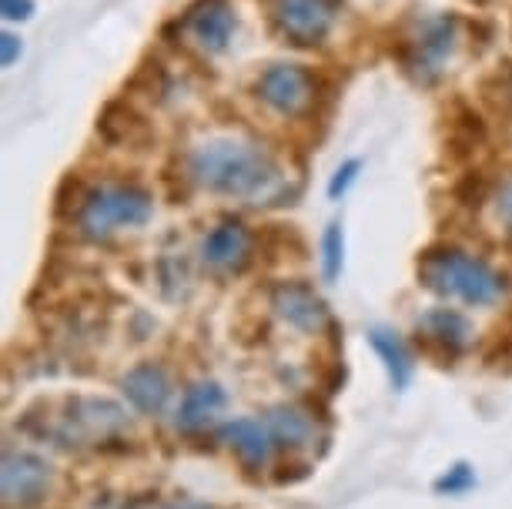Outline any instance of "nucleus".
<instances>
[{"label":"nucleus","instance_id":"1","mask_svg":"<svg viewBox=\"0 0 512 509\" xmlns=\"http://www.w3.org/2000/svg\"><path fill=\"white\" fill-rule=\"evenodd\" d=\"M188 178L221 198L272 205L285 195V171L265 144L248 138H211L191 148Z\"/></svg>","mask_w":512,"mask_h":509},{"label":"nucleus","instance_id":"2","mask_svg":"<svg viewBox=\"0 0 512 509\" xmlns=\"http://www.w3.org/2000/svg\"><path fill=\"white\" fill-rule=\"evenodd\" d=\"M419 278L425 288L466 305H492L506 292V278L489 262L449 245H436L429 252H422Z\"/></svg>","mask_w":512,"mask_h":509},{"label":"nucleus","instance_id":"3","mask_svg":"<svg viewBox=\"0 0 512 509\" xmlns=\"http://www.w3.org/2000/svg\"><path fill=\"white\" fill-rule=\"evenodd\" d=\"M154 201L141 185H94L77 198V225L88 238H108L151 218Z\"/></svg>","mask_w":512,"mask_h":509},{"label":"nucleus","instance_id":"4","mask_svg":"<svg viewBox=\"0 0 512 509\" xmlns=\"http://www.w3.org/2000/svg\"><path fill=\"white\" fill-rule=\"evenodd\" d=\"M128 426V416L118 402L111 399H94V396H74L67 399L64 416L47 432L54 439H61V446H81V443H101L111 439Z\"/></svg>","mask_w":512,"mask_h":509},{"label":"nucleus","instance_id":"5","mask_svg":"<svg viewBox=\"0 0 512 509\" xmlns=\"http://www.w3.org/2000/svg\"><path fill=\"white\" fill-rule=\"evenodd\" d=\"M456 37H459V21L449 14H439V17H429V21L419 24L409 41L402 47V64L405 71L412 74L415 81L422 84H432L442 74V64L449 61L452 47H456Z\"/></svg>","mask_w":512,"mask_h":509},{"label":"nucleus","instance_id":"6","mask_svg":"<svg viewBox=\"0 0 512 509\" xmlns=\"http://www.w3.org/2000/svg\"><path fill=\"white\" fill-rule=\"evenodd\" d=\"M255 91L282 118H305L318 101V78L302 64H272L262 71Z\"/></svg>","mask_w":512,"mask_h":509},{"label":"nucleus","instance_id":"7","mask_svg":"<svg viewBox=\"0 0 512 509\" xmlns=\"http://www.w3.org/2000/svg\"><path fill=\"white\" fill-rule=\"evenodd\" d=\"M338 0H272L275 31L295 47L322 44L335 24Z\"/></svg>","mask_w":512,"mask_h":509},{"label":"nucleus","instance_id":"8","mask_svg":"<svg viewBox=\"0 0 512 509\" xmlns=\"http://www.w3.org/2000/svg\"><path fill=\"white\" fill-rule=\"evenodd\" d=\"M4 503L7 506H37L51 489V466L47 459L21 449H7L4 453Z\"/></svg>","mask_w":512,"mask_h":509},{"label":"nucleus","instance_id":"9","mask_svg":"<svg viewBox=\"0 0 512 509\" xmlns=\"http://www.w3.org/2000/svg\"><path fill=\"white\" fill-rule=\"evenodd\" d=\"M185 31L198 51H228L231 34H235V7H231V0H198L185 14Z\"/></svg>","mask_w":512,"mask_h":509},{"label":"nucleus","instance_id":"10","mask_svg":"<svg viewBox=\"0 0 512 509\" xmlns=\"http://www.w3.org/2000/svg\"><path fill=\"white\" fill-rule=\"evenodd\" d=\"M272 309L302 332H318L322 325H328V305L308 282L272 285Z\"/></svg>","mask_w":512,"mask_h":509},{"label":"nucleus","instance_id":"11","mask_svg":"<svg viewBox=\"0 0 512 509\" xmlns=\"http://www.w3.org/2000/svg\"><path fill=\"white\" fill-rule=\"evenodd\" d=\"M121 386H124V399H128L141 416H158L171 399L168 372H164L161 366H154V362H141V366H134L128 376H124Z\"/></svg>","mask_w":512,"mask_h":509},{"label":"nucleus","instance_id":"12","mask_svg":"<svg viewBox=\"0 0 512 509\" xmlns=\"http://www.w3.org/2000/svg\"><path fill=\"white\" fill-rule=\"evenodd\" d=\"M221 439L231 446V453L241 459L245 469H265L272 459L275 439L262 419H235L221 426Z\"/></svg>","mask_w":512,"mask_h":509},{"label":"nucleus","instance_id":"13","mask_svg":"<svg viewBox=\"0 0 512 509\" xmlns=\"http://www.w3.org/2000/svg\"><path fill=\"white\" fill-rule=\"evenodd\" d=\"M225 389L211 379H201L195 386L185 389L178 406V429L181 432H205L208 426H215L218 416L225 412Z\"/></svg>","mask_w":512,"mask_h":509},{"label":"nucleus","instance_id":"14","mask_svg":"<svg viewBox=\"0 0 512 509\" xmlns=\"http://www.w3.org/2000/svg\"><path fill=\"white\" fill-rule=\"evenodd\" d=\"M419 335H425V342L436 345L439 352L459 355L472 342V325L456 309H432L419 319Z\"/></svg>","mask_w":512,"mask_h":509},{"label":"nucleus","instance_id":"15","mask_svg":"<svg viewBox=\"0 0 512 509\" xmlns=\"http://www.w3.org/2000/svg\"><path fill=\"white\" fill-rule=\"evenodd\" d=\"M201 252H205V262L215 268H241L251 255V232L241 222H221L208 232Z\"/></svg>","mask_w":512,"mask_h":509},{"label":"nucleus","instance_id":"16","mask_svg":"<svg viewBox=\"0 0 512 509\" xmlns=\"http://www.w3.org/2000/svg\"><path fill=\"white\" fill-rule=\"evenodd\" d=\"M369 345L375 349V355L382 359L385 372H389V382L395 392H402L412 382V355L405 349V342L389 329H372L369 332Z\"/></svg>","mask_w":512,"mask_h":509},{"label":"nucleus","instance_id":"17","mask_svg":"<svg viewBox=\"0 0 512 509\" xmlns=\"http://www.w3.org/2000/svg\"><path fill=\"white\" fill-rule=\"evenodd\" d=\"M265 426L272 432L275 446H285V449H298L312 439V419H308L302 409H292V406L272 409L265 416Z\"/></svg>","mask_w":512,"mask_h":509},{"label":"nucleus","instance_id":"18","mask_svg":"<svg viewBox=\"0 0 512 509\" xmlns=\"http://www.w3.org/2000/svg\"><path fill=\"white\" fill-rule=\"evenodd\" d=\"M342 265H345V235H342V225L332 222L325 228L322 235V272H325V282H338L342 275Z\"/></svg>","mask_w":512,"mask_h":509},{"label":"nucleus","instance_id":"19","mask_svg":"<svg viewBox=\"0 0 512 509\" xmlns=\"http://www.w3.org/2000/svg\"><path fill=\"white\" fill-rule=\"evenodd\" d=\"M476 483V476H472V469L466 463H459V466H452L446 476H439L436 479V493H449V496H459V493H466V489Z\"/></svg>","mask_w":512,"mask_h":509},{"label":"nucleus","instance_id":"20","mask_svg":"<svg viewBox=\"0 0 512 509\" xmlns=\"http://www.w3.org/2000/svg\"><path fill=\"white\" fill-rule=\"evenodd\" d=\"M359 171H362V161H359V158H349L345 165H338V171L332 175V181H328V198H332V201L345 198V191L352 188V181L359 178Z\"/></svg>","mask_w":512,"mask_h":509},{"label":"nucleus","instance_id":"21","mask_svg":"<svg viewBox=\"0 0 512 509\" xmlns=\"http://www.w3.org/2000/svg\"><path fill=\"white\" fill-rule=\"evenodd\" d=\"M0 11L7 21H27L34 17V0H0Z\"/></svg>","mask_w":512,"mask_h":509},{"label":"nucleus","instance_id":"22","mask_svg":"<svg viewBox=\"0 0 512 509\" xmlns=\"http://www.w3.org/2000/svg\"><path fill=\"white\" fill-rule=\"evenodd\" d=\"M0 47H4V54H0V64H4V67H11L17 57H21V37L4 34V37H0Z\"/></svg>","mask_w":512,"mask_h":509},{"label":"nucleus","instance_id":"23","mask_svg":"<svg viewBox=\"0 0 512 509\" xmlns=\"http://www.w3.org/2000/svg\"><path fill=\"white\" fill-rule=\"evenodd\" d=\"M499 91H502V101L512 104V64H502V71H499Z\"/></svg>","mask_w":512,"mask_h":509},{"label":"nucleus","instance_id":"24","mask_svg":"<svg viewBox=\"0 0 512 509\" xmlns=\"http://www.w3.org/2000/svg\"><path fill=\"white\" fill-rule=\"evenodd\" d=\"M499 218L506 222V232L512 235V188L502 195V201H499Z\"/></svg>","mask_w":512,"mask_h":509}]
</instances>
